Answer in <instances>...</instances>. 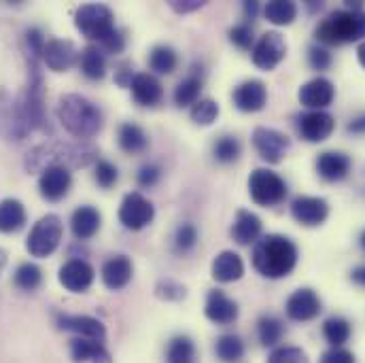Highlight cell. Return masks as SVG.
<instances>
[{
  "instance_id": "obj_15",
  "label": "cell",
  "mask_w": 365,
  "mask_h": 363,
  "mask_svg": "<svg viewBox=\"0 0 365 363\" xmlns=\"http://www.w3.org/2000/svg\"><path fill=\"white\" fill-rule=\"evenodd\" d=\"M297 98H299V102L306 108H310V111H323V108H327L334 102L336 88H334V83L327 77H314V79L306 81L299 88Z\"/></svg>"
},
{
  "instance_id": "obj_9",
  "label": "cell",
  "mask_w": 365,
  "mask_h": 363,
  "mask_svg": "<svg viewBox=\"0 0 365 363\" xmlns=\"http://www.w3.org/2000/svg\"><path fill=\"white\" fill-rule=\"evenodd\" d=\"M253 147L259 158L268 164H280L287 151L291 149V138L274 128H255L253 132Z\"/></svg>"
},
{
  "instance_id": "obj_35",
  "label": "cell",
  "mask_w": 365,
  "mask_h": 363,
  "mask_svg": "<svg viewBox=\"0 0 365 363\" xmlns=\"http://www.w3.org/2000/svg\"><path fill=\"white\" fill-rule=\"evenodd\" d=\"M200 93H202V77L197 73H191L177 86L173 98H175V104L182 108V106H193L200 100Z\"/></svg>"
},
{
  "instance_id": "obj_47",
  "label": "cell",
  "mask_w": 365,
  "mask_h": 363,
  "mask_svg": "<svg viewBox=\"0 0 365 363\" xmlns=\"http://www.w3.org/2000/svg\"><path fill=\"white\" fill-rule=\"evenodd\" d=\"M119 179V173H117V166H113L110 162L106 160H100L96 164V183L102 187V189H108L113 187L115 183Z\"/></svg>"
},
{
  "instance_id": "obj_3",
  "label": "cell",
  "mask_w": 365,
  "mask_h": 363,
  "mask_svg": "<svg viewBox=\"0 0 365 363\" xmlns=\"http://www.w3.org/2000/svg\"><path fill=\"white\" fill-rule=\"evenodd\" d=\"M314 39L325 45H344L365 39V11L340 9L329 13L314 30Z\"/></svg>"
},
{
  "instance_id": "obj_36",
  "label": "cell",
  "mask_w": 365,
  "mask_h": 363,
  "mask_svg": "<svg viewBox=\"0 0 365 363\" xmlns=\"http://www.w3.org/2000/svg\"><path fill=\"white\" fill-rule=\"evenodd\" d=\"M323 336L331 347H344L351 338V323L344 317H329L323 323Z\"/></svg>"
},
{
  "instance_id": "obj_6",
  "label": "cell",
  "mask_w": 365,
  "mask_h": 363,
  "mask_svg": "<svg viewBox=\"0 0 365 363\" xmlns=\"http://www.w3.org/2000/svg\"><path fill=\"white\" fill-rule=\"evenodd\" d=\"M64 223L58 215L41 217L28 234L26 249L32 257H49L62 242Z\"/></svg>"
},
{
  "instance_id": "obj_57",
  "label": "cell",
  "mask_w": 365,
  "mask_h": 363,
  "mask_svg": "<svg viewBox=\"0 0 365 363\" xmlns=\"http://www.w3.org/2000/svg\"><path fill=\"white\" fill-rule=\"evenodd\" d=\"M4 264H6V251H4V249H0V268H2Z\"/></svg>"
},
{
  "instance_id": "obj_13",
  "label": "cell",
  "mask_w": 365,
  "mask_h": 363,
  "mask_svg": "<svg viewBox=\"0 0 365 363\" xmlns=\"http://www.w3.org/2000/svg\"><path fill=\"white\" fill-rule=\"evenodd\" d=\"M30 132L19 113L17 98H11L6 91H0V138L6 140H24Z\"/></svg>"
},
{
  "instance_id": "obj_51",
  "label": "cell",
  "mask_w": 365,
  "mask_h": 363,
  "mask_svg": "<svg viewBox=\"0 0 365 363\" xmlns=\"http://www.w3.org/2000/svg\"><path fill=\"white\" fill-rule=\"evenodd\" d=\"M168 4L177 13H191V11H197L204 6V2H200V0H170Z\"/></svg>"
},
{
  "instance_id": "obj_42",
  "label": "cell",
  "mask_w": 365,
  "mask_h": 363,
  "mask_svg": "<svg viewBox=\"0 0 365 363\" xmlns=\"http://www.w3.org/2000/svg\"><path fill=\"white\" fill-rule=\"evenodd\" d=\"M185 287L181 282L173 280V278H164L155 285V295L160 300H166V302H177V300H182L185 297Z\"/></svg>"
},
{
  "instance_id": "obj_56",
  "label": "cell",
  "mask_w": 365,
  "mask_h": 363,
  "mask_svg": "<svg viewBox=\"0 0 365 363\" xmlns=\"http://www.w3.org/2000/svg\"><path fill=\"white\" fill-rule=\"evenodd\" d=\"M357 58H359V64L365 68V41L357 47Z\"/></svg>"
},
{
  "instance_id": "obj_32",
  "label": "cell",
  "mask_w": 365,
  "mask_h": 363,
  "mask_svg": "<svg viewBox=\"0 0 365 363\" xmlns=\"http://www.w3.org/2000/svg\"><path fill=\"white\" fill-rule=\"evenodd\" d=\"M179 66V56L170 45H158L149 53V68L155 75H173Z\"/></svg>"
},
{
  "instance_id": "obj_21",
  "label": "cell",
  "mask_w": 365,
  "mask_h": 363,
  "mask_svg": "<svg viewBox=\"0 0 365 363\" xmlns=\"http://www.w3.org/2000/svg\"><path fill=\"white\" fill-rule=\"evenodd\" d=\"M58 325L64 332H73L77 334V338H90V340H104L106 329L104 325L88 315H60L58 317Z\"/></svg>"
},
{
  "instance_id": "obj_14",
  "label": "cell",
  "mask_w": 365,
  "mask_h": 363,
  "mask_svg": "<svg viewBox=\"0 0 365 363\" xmlns=\"http://www.w3.org/2000/svg\"><path fill=\"white\" fill-rule=\"evenodd\" d=\"M287 317L291 321L304 323V321H312L321 315V297L317 295V291L312 289H297L295 293L289 295L287 304H284Z\"/></svg>"
},
{
  "instance_id": "obj_16",
  "label": "cell",
  "mask_w": 365,
  "mask_h": 363,
  "mask_svg": "<svg viewBox=\"0 0 365 363\" xmlns=\"http://www.w3.org/2000/svg\"><path fill=\"white\" fill-rule=\"evenodd\" d=\"M73 185V175L66 166H49L38 177V191L45 200L58 202L62 200Z\"/></svg>"
},
{
  "instance_id": "obj_26",
  "label": "cell",
  "mask_w": 365,
  "mask_h": 363,
  "mask_svg": "<svg viewBox=\"0 0 365 363\" xmlns=\"http://www.w3.org/2000/svg\"><path fill=\"white\" fill-rule=\"evenodd\" d=\"M210 274L217 282H236L245 276V262L234 251H221L212 260Z\"/></svg>"
},
{
  "instance_id": "obj_5",
  "label": "cell",
  "mask_w": 365,
  "mask_h": 363,
  "mask_svg": "<svg viewBox=\"0 0 365 363\" xmlns=\"http://www.w3.org/2000/svg\"><path fill=\"white\" fill-rule=\"evenodd\" d=\"M75 26L77 30L90 39L96 41L98 45H102L115 30V13L106 6V4H98V2H90V4H81L75 13Z\"/></svg>"
},
{
  "instance_id": "obj_4",
  "label": "cell",
  "mask_w": 365,
  "mask_h": 363,
  "mask_svg": "<svg viewBox=\"0 0 365 363\" xmlns=\"http://www.w3.org/2000/svg\"><path fill=\"white\" fill-rule=\"evenodd\" d=\"M96 160V149L88 145H41L26 155V170L43 173L49 166H88Z\"/></svg>"
},
{
  "instance_id": "obj_40",
  "label": "cell",
  "mask_w": 365,
  "mask_h": 363,
  "mask_svg": "<svg viewBox=\"0 0 365 363\" xmlns=\"http://www.w3.org/2000/svg\"><path fill=\"white\" fill-rule=\"evenodd\" d=\"M240 153H242V145H240V140L234 138V136H221V138L215 143V147H212V155H215V160L221 162V164H232V162H236V160L240 158Z\"/></svg>"
},
{
  "instance_id": "obj_24",
  "label": "cell",
  "mask_w": 365,
  "mask_h": 363,
  "mask_svg": "<svg viewBox=\"0 0 365 363\" xmlns=\"http://www.w3.org/2000/svg\"><path fill=\"white\" fill-rule=\"evenodd\" d=\"M262 227H264L262 219L255 213H251L247 208H240L236 213V219H234V225H232V238L242 247L255 245L262 238Z\"/></svg>"
},
{
  "instance_id": "obj_34",
  "label": "cell",
  "mask_w": 365,
  "mask_h": 363,
  "mask_svg": "<svg viewBox=\"0 0 365 363\" xmlns=\"http://www.w3.org/2000/svg\"><path fill=\"white\" fill-rule=\"evenodd\" d=\"M264 15L274 26H289L297 17V4L291 0H272L264 6Z\"/></svg>"
},
{
  "instance_id": "obj_25",
  "label": "cell",
  "mask_w": 365,
  "mask_h": 363,
  "mask_svg": "<svg viewBox=\"0 0 365 363\" xmlns=\"http://www.w3.org/2000/svg\"><path fill=\"white\" fill-rule=\"evenodd\" d=\"M132 274H134L132 260L125 255H115V257L106 260L102 266V282L106 289L119 291L132 280Z\"/></svg>"
},
{
  "instance_id": "obj_46",
  "label": "cell",
  "mask_w": 365,
  "mask_h": 363,
  "mask_svg": "<svg viewBox=\"0 0 365 363\" xmlns=\"http://www.w3.org/2000/svg\"><path fill=\"white\" fill-rule=\"evenodd\" d=\"M308 62H310V66H312V71H327L329 66H331V62H334V58H331V53H329V49L327 47H323V45H312L310 49H308Z\"/></svg>"
},
{
  "instance_id": "obj_23",
  "label": "cell",
  "mask_w": 365,
  "mask_h": 363,
  "mask_svg": "<svg viewBox=\"0 0 365 363\" xmlns=\"http://www.w3.org/2000/svg\"><path fill=\"white\" fill-rule=\"evenodd\" d=\"M317 173L323 181H342L351 173V158L340 151H325L317 158Z\"/></svg>"
},
{
  "instance_id": "obj_43",
  "label": "cell",
  "mask_w": 365,
  "mask_h": 363,
  "mask_svg": "<svg viewBox=\"0 0 365 363\" xmlns=\"http://www.w3.org/2000/svg\"><path fill=\"white\" fill-rule=\"evenodd\" d=\"M195 245H197V230H195V225H191V223L179 225L177 227V234H175V247H177V251L187 253Z\"/></svg>"
},
{
  "instance_id": "obj_20",
  "label": "cell",
  "mask_w": 365,
  "mask_h": 363,
  "mask_svg": "<svg viewBox=\"0 0 365 363\" xmlns=\"http://www.w3.org/2000/svg\"><path fill=\"white\" fill-rule=\"evenodd\" d=\"M204 312H206V317L212 323H217V325H230V323H234L238 319V304L232 297H227L223 291L212 289L206 295Z\"/></svg>"
},
{
  "instance_id": "obj_12",
  "label": "cell",
  "mask_w": 365,
  "mask_h": 363,
  "mask_svg": "<svg viewBox=\"0 0 365 363\" xmlns=\"http://www.w3.org/2000/svg\"><path fill=\"white\" fill-rule=\"evenodd\" d=\"M291 217L304 227H317L325 223V219L329 217V204L323 198L297 195L291 202Z\"/></svg>"
},
{
  "instance_id": "obj_44",
  "label": "cell",
  "mask_w": 365,
  "mask_h": 363,
  "mask_svg": "<svg viewBox=\"0 0 365 363\" xmlns=\"http://www.w3.org/2000/svg\"><path fill=\"white\" fill-rule=\"evenodd\" d=\"M230 41H232L238 49L249 51V49L253 47V41H255V36H253V26H251L249 21L234 26V28L230 30Z\"/></svg>"
},
{
  "instance_id": "obj_39",
  "label": "cell",
  "mask_w": 365,
  "mask_h": 363,
  "mask_svg": "<svg viewBox=\"0 0 365 363\" xmlns=\"http://www.w3.org/2000/svg\"><path fill=\"white\" fill-rule=\"evenodd\" d=\"M13 280H15V287H17V289H21V291H34V289H38L41 282H43V270H41L36 264L26 262V264H21V266L15 270Z\"/></svg>"
},
{
  "instance_id": "obj_22",
  "label": "cell",
  "mask_w": 365,
  "mask_h": 363,
  "mask_svg": "<svg viewBox=\"0 0 365 363\" xmlns=\"http://www.w3.org/2000/svg\"><path fill=\"white\" fill-rule=\"evenodd\" d=\"M130 90H132V98L140 106H158L164 100V88L160 79L151 73H136Z\"/></svg>"
},
{
  "instance_id": "obj_49",
  "label": "cell",
  "mask_w": 365,
  "mask_h": 363,
  "mask_svg": "<svg viewBox=\"0 0 365 363\" xmlns=\"http://www.w3.org/2000/svg\"><path fill=\"white\" fill-rule=\"evenodd\" d=\"M321 363H355V355L344 347H331L321 355Z\"/></svg>"
},
{
  "instance_id": "obj_31",
  "label": "cell",
  "mask_w": 365,
  "mask_h": 363,
  "mask_svg": "<svg viewBox=\"0 0 365 363\" xmlns=\"http://www.w3.org/2000/svg\"><path fill=\"white\" fill-rule=\"evenodd\" d=\"M117 140H119V147L125 153H143L149 147V136L136 123H121Z\"/></svg>"
},
{
  "instance_id": "obj_17",
  "label": "cell",
  "mask_w": 365,
  "mask_h": 363,
  "mask_svg": "<svg viewBox=\"0 0 365 363\" xmlns=\"http://www.w3.org/2000/svg\"><path fill=\"white\" fill-rule=\"evenodd\" d=\"M93 268L86 260H68L62 268H60V285L71 291V293H86L93 282Z\"/></svg>"
},
{
  "instance_id": "obj_38",
  "label": "cell",
  "mask_w": 365,
  "mask_h": 363,
  "mask_svg": "<svg viewBox=\"0 0 365 363\" xmlns=\"http://www.w3.org/2000/svg\"><path fill=\"white\" fill-rule=\"evenodd\" d=\"M168 363H193L195 359V344L189 336H177L170 340L166 351Z\"/></svg>"
},
{
  "instance_id": "obj_28",
  "label": "cell",
  "mask_w": 365,
  "mask_h": 363,
  "mask_svg": "<svg viewBox=\"0 0 365 363\" xmlns=\"http://www.w3.org/2000/svg\"><path fill=\"white\" fill-rule=\"evenodd\" d=\"M71 357L75 363H110V355L100 340L90 338H73L71 340Z\"/></svg>"
},
{
  "instance_id": "obj_8",
  "label": "cell",
  "mask_w": 365,
  "mask_h": 363,
  "mask_svg": "<svg viewBox=\"0 0 365 363\" xmlns=\"http://www.w3.org/2000/svg\"><path fill=\"white\" fill-rule=\"evenodd\" d=\"M155 217V206L151 200H147L143 193L132 191L123 198L121 206H119V221L125 230L138 232L143 227H147Z\"/></svg>"
},
{
  "instance_id": "obj_18",
  "label": "cell",
  "mask_w": 365,
  "mask_h": 363,
  "mask_svg": "<svg viewBox=\"0 0 365 363\" xmlns=\"http://www.w3.org/2000/svg\"><path fill=\"white\" fill-rule=\"evenodd\" d=\"M232 98H234V104H236L238 111H242V113H259L268 102V88L259 79H249V81L240 83L234 90Z\"/></svg>"
},
{
  "instance_id": "obj_41",
  "label": "cell",
  "mask_w": 365,
  "mask_h": 363,
  "mask_svg": "<svg viewBox=\"0 0 365 363\" xmlns=\"http://www.w3.org/2000/svg\"><path fill=\"white\" fill-rule=\"evenodd\" d=\"M189 117L197 123V126H212L219 117V104L210 98H200L191 111H189Z\"/></svg>"
},
{
  "instance_id": "obj_48",
  "label": "cell",
  "mask_w": 365,
  "mask_h": 363,
  "mask_svg": "<svg viewBox=\"0 0 365 363\" xmlns=\"http://www.w3.org/2000/svg\"><path fill=\"white\" fill-rule=\"evenodd\" d=\"M160 179H162V168L155 164H145L136 175V181L140 187H153Z\"/></svg>"
},
{
  "instance_id": "obj_37",
  "label": "cell",
  "mask_w": 365,
  "mask_h": 363,
  "mask_svg": "<svg viewBox=\"0 0 365 363\" xmlns=\"http://www.w3.org/2000/svg\"><path fill=\"white\" fill-rule=\"evenodd\" d=\"M257 336H259V342L264 347H276L284 336V325L278 317L264 315L257 323Z\"/></svg>"
},
{
  "instance_id": "obj_54",
  "label": "cell",
  "mask_w": 365,
  "mask_h": 363,
  "mask_svg": "<svg viewBox=\"0 0 365 363\" xmlns=\"http://www.w3.org/2000/svg\"><path fill=\"white\" fill-rule=\"evenodd\" d=\"M242 11H245V19L251 21V19H255L257 13H259V2H253V0L249 2V0H247V2H242Z\"/></svg>"
},
{
  "instance_id": "obj_7",
  "label": "cell",
  "mask_w": 365,
  "mask_h": 363,
  "mask_svg": "<svg viewBox=\"0 0 365 363\" xmlns=\"http://www.w3.org/2000/svg\"><path fill=\"white\" fill-rule=\"evenodd\" d=\"M249 193L255 204L272 208L280 202H284L289 189L280 175H276L268 168H255L249 177Z\"/></svg>"
},
{
  "instance_id": "obj_27",
  "label": "cell",
  "mask_w": 365,
  "mask_h": 363,
  "mask_svg": "<svg viewBox=\"0 0 365 363\" xmlns=\"http://www.w3.org/2000/svg\"><path fill=\"white\" fill-rule=\"evenodd\" d=\"M102 217L93 206H79L71 217V230L77 240H90L98 234Z\"/></svg>"
},
{
  "instance_id": "obj_58",
  "label": "cell",
  "mask_w": 365,
  "mask_h": 363,
  "mask_svg": "<svg viewBox=\"0 0 365 363\" xmlns=\"http://www.w3.org/2000/svg\"><path fill=\"white\" fill-rule=\"evenodd\" d=\"M359 245L365 249V230H364V234H361V238H359Z\"/></svg>"
},
{
  "instance_id": "obj_10",
  "label": "cell",
  "mask_w": 365,
  "mask_h": 363,
  "mask_svg": "<svg viewBox=\"0 0 365 363\" xmlns=\"http://www.w3.org/2000/svg\"><path fill=\"white\" fill-rule=\"evenodd\" d=\"M287 56V41L280 32L270 30L266 32L255 45H253V51H251V58H253V64L262 71H274Z\"/></svg>"
},
{
  "instance_id": "obj_33",
  "label": "cell",
  "mask_w": 365,
  "mask_h": 363,
  "mask_svg": "<svg viewBox=\"0 0 365 363\" xmlns=\"http://www.w3.org/2000/svg\"><path fill=\"white\" fill-rule=\"evenodd\" d=\"M215 353L221 362L236 363L245 357V342L240 336L236 334H223L219 336L217 344H215Z\"/></svg>"
},
{
  "instance_id": "obj_50",
  "label": "cell",
  "mask_w": 365,
  "mask_h": 363,
  "mask_svg": "<svg viewBox=\"0 0 365 363\" xmlns=\"http://www.w3.org/2000/svg\"><path fill=\"white\" fill-rule=\"evenodd\" d=\"M100 47H102L106 53H113V56H115V53H121V51L125 49V36H123V32L117 28V30H115V32H113V34H110L102 45H100Z\"/></svg>"
},
{
  "instance_id": "obj_2",
  "label": "cell",
  "mask_w": 365,
  "mask_h": 363,
  "mask_svg": "<svg viewBox=\"0 0 365 363\" xmlns=\"http://www.w3.org/2000/svg\"><path fill=\"white\" fill-rule=\"evenodd\" d=\"M58 119L68 134L79 140H88L102 130V111L81 93H66L58 100Z\"/></svg>"
},
{
  "instance_id": "obj_55",
  "label": "cell",
  "mask_w": 365,
  "mask_h": 363,
  "mask_svg": "<svg viewBox=\"0 0 365 363\" xmlns=\"http://www.w3.org/2000/svg\"><path fill=\"white\" fill-rule=\"evenodd\" d=\"M351 280H353L355 285H361V287H365V266H357V268L351 272Z\"/></svg>"
},
{
  "instance_id": "obj_52",
  "label": "cell",
  "mask_w": 365,
  "mask_h": 363,
  "mask_svg": "<svg viewBox=\"0 0 365 363\" xmlns=\"http://www.w3.org/2000/svg\"><path fill=\"white\" fill-rule=\"evenodd\" d=\"M346 132H349V134H365V113L355 115V117L349 121Z\"/></svg>"
},
{
  "instance_id": "obj_53",
  "label": "cell",
  "mask_w": 365,
  "mask_h": 363,
  "mask_svg": "<svg viewBox=\"0 0 365 363\" xmlns=\"http://www.w3.org/2000/svg\"><path fill=\"white\" fill-rule=\"evenodd\" d=\"M132 79H134V73L130 71V66H128V64H123V66L117 71V77H115V81H117L121 88H130V86H132Z\"/></svg>"
},
{
  "instance_id": "obj_45",
  "label": "cell",
  "mask_w": 365,
  "mask_h": 363,
  "mask_svg": "<svg viewBox=\"0 0 365 363\" xmlns=\"http://www.w3.org/2000/svg\"><path fill=\"white\" fill-rule=\"evenodd\" d=\"M268 363H310L308 355L297 349V347H280L272 351V355L268 357Z\"/></svg>"
},
{
  "instance_id": "obj_30",
  "label": "cell",
  "mask_w": 365,
  "mask_h": 363,
  "mask_svg": "<svg viewBox=\"0 0 365 363\" xmlns=\"http://www.w3.org/2000/svg\"><path fill=\"white\" fill-rule=\"evenodd\" d=\"M79 66L81 73L90 79V81H98L106 75V58L104 51L98 45H88L81 56H79Z\"/></svg>"
},
{
  "instance_id": "obj_29",
  "label": "cell",
  "mask_w": 365,
  "mask_h": 363,
  "mask_svg": "<svg viewBox=\"0 0 365 363\" xmlns=\"http://www.w3.org/2000/svg\"><path fill=\"white\" fill-rule=\"evenodd\" d=\"M26 223V208L19 200L6 198L0 202V232L13 234L19 232Z\"/></svg>"
},
{
  "instance_id": "obj_1",
  "label": "cell",
  "mask_w": 365,
  "mask_h": 363,
  "mask_svg": "<svg viewBox=\"0 0 365 363\" xmlns=\"http://www.w3.org/2000/svg\"><path fill=\"white\" fill-rule=\"evenodd\" d=\"M299 251L295 242L282 234H268L253 247V268L266 278H282L295 270Z\"/></svg>"
},
{
  "instance_id": "obj_11",
  "label": "cell",
  "mask_w": 365,
  "mask_h": 363,
  "mask_svg": "<svg viewBox=\"0 0 365 363\" xmlns=\"http://www.w3.org/2000/svg\"><path fill=\"white\" fill-rule=\"evenodd\" d=\"M336 119L325 111H306L297 115V132L306 143H323L331 136Z\"/></svg>"
},
{
  "instance_id": "obj_19",
  "label": "cell",
  "mask_w": 365,
  "mask_h": 363,
  "mask_svg": "<svg viewBox=\"0 0 365 363\" xmlns=\"http://www.w3.org/2000/svg\"><path fill=\"white\" fill-rule=\"evenodd\" d=\"M43 62L47 68L56 73H66L75 62H77V49L73 41L66 39H51L45 43L43 49Z\"/></svg>"
}]
</instances>
